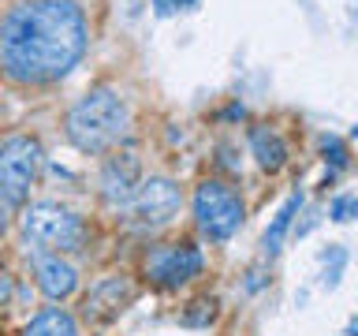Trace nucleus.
Listing matches in <instances>:
<instances>
[{
	"mask_svg": "<svg viewBox=\"0 0 358 336\" xmlns=\"http://www.w3.org/2000/svg\"><path fill=\"white\" fill-rule=\"evenodd\" d=\"M321 153H324V161H329L332 168H347V146H343V139L324 134V139H321Z\"/></svg>",
	"mask_w": 358,
	"mask_h": 336,
	"instance_id": "4468645a",
	"label": "nucleus"
},
{
	"mask_svg": "<svg viewBox=\"0 0 358 336\" xmlns=\"http://www.w3.org/2000/svg\"><path fill=\"white\" fill-rule=\"evenodd\" d=\"M329 217H332V220H340V224L351 220V217H355V195H340V198H336V202H332V209H329Z\"/></svg>",
	"mask_w": 358,
	"mask_h": 336,
	"instance_id": "2eb2a0df",
	"label": "nucleus"
},
{
	"mask_svg": "<svg viewBox=\"0 0 358 336\" xmlns=\"http://www.w3.org/2000/svg\"><path fill=\"white\" fill-rule=\"evenodd\" d=\"M34 276H38V288L56 302L75 295L78 288V269L71 262H64L60 254H34Z\"/></svg>",
	"mask_w": 358,
	"mask_h": 336,
	"instance_id": "1a4fd4ad",
	"label": "nucleus"
},
{
	"mask_svg": "<svg viewBox=\"0 0 358 336\" xmlns=\"http://www.w3.org/2000/svg\"><path fill=\"white\" fill-rule=\"evenodd\" d=\"M299 209H302V190H295L284 206L276 209V217H273V224L265 228V239H262V251H265V258H276L280 251H284V239L291 235V224H295V217H299Z\"/></svg>",
	"mask_w": 358,
	"mask_h": 336,
	"instance_id": "9b49d317",
	"label": "nucleus"
},
{
	"mask_svg": "<svg viewBox=\"0 0 358 336\" xmlns=\"http://www.w3.org/2000/svg\"><path fill=\"white\" fill-rule=\"evenodd\" d=\"M4 228H8V220H4V206H0V235H4Z\"/></svg>",
	"mask_w": 358,
	"mask_h": 336,
	"instance_id": "dca6fc26",
	"label": "nucleus"
},
{
	"mask_svg": "<svg viewBox=\"0 0 358 336\" xmlns=\"http://www.w3.org/2000/svg\"><path fill=\"white\" fill-rule=\"evenodd\" d=\"M250 150L265 172H280L287 164V142L273 127H250Z\"/></svg>",
	"mask_w": 358,
	"mask_h": 336,
	"instance_id": "f8f14e48",
	"label": "nucleus"
},
{
	"mask_svg": "<svg viewBox=\"0 0 358 336\" xmlns=\"http://www.w3.org/2000/svg\"><path fill=\"white\" fill-rule=\"evenodd\" d=\"M201 269H206V258H201V251L190 243L157 246V251H150V258H145V273H150V280L161 288H183L201 273Z\"/></svg>",
	"mask_w": 358,
	"mask_h": 336,
	"instance_id": "0eeeda50",
	"label": "nucleus"
},
{
	"mask_svg": "<svg viewBox=\"0 0 358 336\" xmlns=\"http://www.w3.org/2000/svg\"><path fill=\"white\" fill-rule=\"evenodd\" d=\"M138 157L134 153H116L108 157L105 168H101V195H105L108 206H127L134 187H138Z\"/></svg>",
	"mask_w": 358,
	"mask_h": 336,
	"instance_id": "6e6552de",
	"label": "nucleus"
},
{
	"mask_svg": "<svg viewBox=\"0 0 358 336\" xmlns=\"http://www.w3.org/2000/svg\"><path fill=\"white\" fill-rule=\"evenodd\" d=\"M41 142L30 134H11L0 142V206H22L41 176Z\"/></svg>",
	"mask_w": 358,
	"mask_h": 336,
	"instance_id": "20e7f679",
	"label": "nucleus"
},
{
	"mask_svg": "<svg viewBox=\"0 0 358 336\" xmlns=\"http://www.w3.org/2000/svg\"><path fill=\"white\" fill-rule=\"evenodd\" d=\"M22 336H78V321L67 310L49 307V310H41L27 329H22Z\"/></svg>",
	"mask_w": 358,
	"mask_h": 336,
	"instance_id": "ddd939ff",
	"label": "nucleus"
},
{
	"mask_svg": "<svg viewBox=\"0 0 358 336\" xmlns=\"http://www.w3.org/2000/svg\"><path fill=\"white\" fill-rule=\"evenodd\" d=\"M179 206H183V195H179V187L168 176L138 179V187H134V195L127 202V209H131L138 228H164L179 213Z\"/></svg>",
	"mask_w": 358,
	"mask_h": 336,
	"instance_id": "423d86ee",
	"label": "nucleus"
},
{
	"mask_svg": "<svg viewBox=\"0 0 358 336\" xmlns=\"http://www.w3.org/2000/svg\"><path fill=\"white\" fill-rule=\"evenodd\" d=\"M22 235L38 254H71L83 251L90 239L86 220L60 202H34L22 213Z\"/></svg>",
	"mask_w": 358,
	"mask_h": 336,
	"instance_id": "7ed1b4c3",
	"label": "nucleus"
},
{
	"mask_svg": "<svg viewBox=\"0 0 358 336\" xmlns=\"http://www.w3.org/2000/svg\"><path fill=\"white\" fill-rule=\"evenodd\" d=\"M131 299V284L120 276H105L101 284H94V291L86 295V314L94 321H108L123 310V302Z\"/></svg>",
	"mask_w": 358,
	"mask_h": 336,
	"instance_id": "9d476101",
	"label": "nucleus"
},
{
	"mask_svg": "<svg viewBox=\"0 0 358 336\" xmlns=\"http://www.w3.org/2000/svg\"><path fill=\"white\" fill-rule=\"evenodd\" d=\"M176 4H179V8H183V4H194V0H176Z\"/></svg>",
	"mask_w": 358,
	"mask_h": 336,
	"instance_id": "f3484780",
	"label": "nucleus"
},
{
	"mask_svg": "<svg viewBox=\"0 0 358 336\" xmlns=\"http://www.w3.org/2000/svg\"><path fill=\"white\" fill-rule=\"evenodd\" d=\"M90 41L75 0H22L0 19V71L19 86H45L83 60Z\"/></svg>",
	"mask_w": 358,
	"mask_h": 336,
	"instance_id": "f257e3e1",
	"label": "nucleus"
},
{
	"mask_svg": "<svg viewBox=\"0 0 358 336\" xmlns=\"http://www.w3.org/2000/svg\"><path fill=\"white\" fill-rule=\"evenodd\" d=\"M127 101L108 86H94L67 112V139L83 153H105L127 134Z\"/></svg>",
	"mask_w": 358,
	"mask_h": 336,
	"instance_id": "f03ea898",
	"label": "nucleus"
},
{
	"mask_svg": "<svg viewBox=\"0 0 358 336\" xmlns=\"http://www.w3.org/2000/svg\"><path fill=\"white\" fill-rule=\"evenodd\" d=\"M243 217H246V209L235 187L220 183V179H206L194 190V220H198L201 235H209L213 243H228L243 228Z\"/></svg>",
	"mask_w": 358,
	"mask_h": 336,
	"instance_id": "39448f33",
	"label": "nucleus"
}]
</instances>
